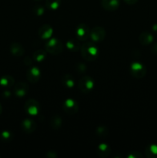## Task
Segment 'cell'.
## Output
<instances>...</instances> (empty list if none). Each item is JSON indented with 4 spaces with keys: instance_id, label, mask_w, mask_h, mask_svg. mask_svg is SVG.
Wrapping results in <instances>:
<instances>
[{
    "instance_id": "6da1fadb",
    "label": "cell",
    "mask_w": 157,
    "mask_h": 158,
    "mask_svg": "<svg viewBox=\"0 0 157 158\" xmlns=\"http://www.w3.org/2000/svg\"><path fill=\"white\" fill-rule=\"evenodd\" d=\"M82 56L87 61H94L98 57L99 50L93 42H86L80 48Z\"/></svg>"
},
{
    "instance_id": "7a4b0ae2",
    "label": "cell",
    "mask_w": 157,
    "mask_h": 158,
    "mask_svg": "<svg viewBox=\"0 0 157 158\" xmlns=\"http://www.w3.org/2000/svg\"><path fill=\"white\" fill-rule=\"evenodd\" d=\"M45 46H46V51L51 54L58 55V54L62 53V52L63 51L62 43L58 39L53 38L48 40Z\"/></svg>"
},
{
    "instance_id": "3957f363",
    "label": "cell",
    "mask_w": 157,
    "mask_h": 158,
    "mask_svg": "<svg viewBox=\"0 0 157 158\" xmlns=\"http://www.w3.org/2000/svg\"><path fill=\"white\" fill-rule=\"evenodd\" d=\"M94 80L93 79L89 76H85V77H82L78 81V86L81 92L84 93V94H87L90 91L92 90L94 87Z\"/></svg>"
},
{
    "instance_id": "277c9868",
    "label": "cell",
    "mask_w": 157,
    "mask_h": 158,
    "mask_svg": "<svg viewBox=\"0 0 157 158\" xmlns=\"http://www.w3.org/2000/svg\"><path fill=\"white\" fill-rule=\"evenodd\" d=\"M25 110L28 114L31 116L38 115L40 112V105L38 101L33 99L27 100L24 105Z\"/></svg>"
},
{
    "instance_id": "5b68a950",
    "label": "cell",
    "mask_w": 157,
    "mask_h": 158,
    "mask_svg": "<svg viewBox=\"0 0 157 158\" xmlns=\"http://www.w3.org/2000/svg\"><path fill=\"white\" fill-rule=\"evenodd\" d=\"M130 72L135 78H143L146 73V69L142 63L139 62H134L131 64Z\"/></svg>"
},
{
    "instance_id": "8992f818",
    "label": "cell",
    "mask_w": 157,
    "mask_h": 158,
    "mask_svg": "<svg viewBox=\"0 0 157 158\" xmlns=\"http://www.w3.org/2000/svg\"><path fill=\"white\" fill-rule=\"evenodd\" d=\"M89 37L93 43H99L103 41L106 37V31L103 27L96 26L90 31Z\"/></svg>"
},
{
    "instance_id": "52a82bcc",
    "label": "cell",
    "mask_w": 157,
    "mask_h": 158,
    "mask_svg": "<svg viewBox=\"0 0 157 158\" xmlns=\"http://www.w3.org/2000/svg\"><path fill=\"white\" fill-rule=\"evenodd\" d=\"M62 107L65 112L69 115H73L78 112V105L75 100L69 98L65 100Z\"/></svg>"
},
{
    "instance_id": "ba28073f",
    "label": "cell",
    "mask_w": 157,
    "mask_h": 158,
    "mask_svg": "<svg viewBox=\"0 0 157 158\" xmlns=\"http://www.w3.org/2000/svg\"><path fill=\"white\" fill-rule=\"evenodd\" d=\"M76 36L80 41H86L90 35V29L85 23H81L76 29Z\"/></svg>"
},
{
    "instance_id": "9c48e42d",
    "label": "cell",
    "mask_w": 157,
    "mask_h": 158,
    "mask_svg": "<svg viewBox=\"0 0 157 158\" xmlns=\"http://www.w3.org/2000/svg\"><path fill=\"white\" fill-rule=\"evenodd\" d=\"M26 77L27 80H29L30 83H35L39 80L40 77H41V72L40 69L38 67L35 66H32L31 67L29 70L26 73Z\"/></svg>"
},
{
    "instance_id": "30bf717a",
    "label": "cell",
    "mask_w": 157,
    "mask_h": 158,
    "mask_svg": "<svg viewBox=\"0 0 157 158\" xmlns=\"http://www.w3.org/2000/svg\"><path fill=\"white\" fill-rule=\"evenodd\" d=\"M28 92H29V86L23 82L18 83L14 87V94L17 97H19V98L27 95Z\"/></svg>"
},
{
    "instance_id": "8fae6325",
    "label": "cell",
    "mask_w": 157,
    "mask_h": 158,
    "mask_svg": "<svg viewBox=\"0 0 157 158\" xmlns=\"http://www.w3.org/2000/svg\"><path fill=\"white\" fill-rule=\"evenodd\" d=\"M36 123L34 120L31 119H26L21 123V127L22 131L26 134H32L36 129Z\"/></svg>"
},
{
    "instance_id": "7c38bea8",
    "label": "cell",
    "mask_w": 157,
    "mask_h": 158,
    "mask_svg": "<svg viewBox=\"0 0 157 158\" xmlns=\"http://www.w3.org/2000/svg\"><path fill=\"white\" fill-rule=\"evenodd\" d=\"M119 0H101V5L106 11H115L119 6Z\"/></svg>"
},
{
    "instance_id": "4fadbf2b",
    "label": "cell",
    "mask_w": 157,
    "mask_h": 158,
    "mask_svg": "<svg viewBox=\"0 0 157 158\" xmlns=\"http://www.w3.org/2000/svg\"><path fill=\"white\" fill-rule=\"evenodd\" d=\"M53 32V29L49 25L45 24L40 27L38 30V35L42 40H48L50 38Z\"/></svg>"
},
{
    "instance_id": "5bb4252c",
    "label": "cell",
    "mask_w": 157,
    "mask_h": 158,
    "mask_svg": "<svg viewBox=\"0 0 157 158\" xmlns=\"http://www.w3.org/2000/svg\"><path fill=\"white\" fill-rule=\"evenodd\" d=\"M10 52L13 56L17 57L22 56L24 54V48L20 43L14 42L10 46Z\"/></svg>"
},
{
    "instance_id": "9a60e30c",
    "label": "cell",
    "mask_w": 157,
    "mask_h": 158,
    "mask_svg": "<svg viewBox=\"0 0 157 158\" xmlns=\"http://www.w3.org/2000/svg\"><path fill=\"white\" fill-rule=\"evenodd\" d=\"M111 149L106 143H101L97 148V154L100 157H107L110 154Z\"/></svg>"
},
{
    "instance_id": "2e32d148",
    "label": "cell",
    "mask_w": 157,
    "mask_h": 158,
    "mask_svg": "<svg viewBox=\"0 0 157 158\" xmlns=\"http://www.w3.org/2000/svg\"><path fill=\"white\" fill-rule=\"evenodd\" d=\"M15 84V80L12 77L9 75L3 76L0 78V85L3 87L9 88L12 87Z\"/></svg>"
},
{
    "instance_id": "e0dca14e",
    "label": "cell",
    "mask_w": 157,
    "mask_h": 158,
    "mask_svg": "<svg viewBox=\"0 0 157 158\" xmlns=\"http://www.w3.org/2000/svg\"><path fill=\"white\" fill-rule=\"evenodd\" d=\"M62 83L63 86L68 89H71L75 85V81H74V78L72 75L70 74H65L62 78Z\"/></svg>"
},
{
    "instance_id": "ac0fdd59",
    "label": "cell",
    "mask_w": 157,
    "mask_h": 158,
    "mask_svg": "<svg viewBox=\"0 0 157 158\" xmlns=\"http://www.w3.org/2000/svg\"><path fill=\"white\" fill-rule=\"evenodd\" d=\"M139 40L140 43L143 46H147V45L150 44L152 41H153V36L151 33L149 32H143L141 35H139Z\"/></svg>"
},
{
    "instance_id": "d6986e66",
    "label": "cell",
    "mask_w": 157,
    "mask_h": 158,
    "mask_svg": "<svg viewBox=\"0 0 157 158\" xmlns=\"http://www.w3.org/2000/svg\"><path fill=\"white\" fill-rule=\"evenodd\" d=\"M66 47L72 52H76L81 48L79 43L75 40H70L66 43Z\"/></svg>"
},
{
    "instance_id": "ffe728a7",
    "label": "cell",
    "mask_w": 157,
    "mask_h": 158,
    "mask_svg": "<svg viewBox=\"0 0 157 158\" xmlns=\"http://www.w3.org/2000/svg\"><path fill=\"white\" fill-rule=\"evenodd\" d=\"M62 118L58 115L53 116L50 120L51 127L55 130L59 129V128L62 127Z\"/></svg>"
},
{
    "instance_id": "44dd1931",
    "label": "cell",
    "mask_w": 157,
    "mask_h": 158,
    "mask_svg": "<svg viewBox=\"0 0 157 158\" xmlns=\"http://www.w3.org/2000/svg\"><path fill=\"white\" fill-rule=\"evenodd\" d=\"M61 5V0H46V6L50 10H56Z\"/></svg>"
},
{
    "instance_id": "7402d4cb",
    "label": "cell",
    "mask_w": 157,
    "mask_h": 158,
    "mask_svg": "<svg viewBox=\"0 0 157 158\" xmlns=\"http://www.w3.org/2000/svg\"><path fill=\"white\" fill-rule=\"evenodd\" d=\"M146 156L149 158L157 157V145H149L146 149Z\"/></svg>"
},
{
    "instance_id": "603a6c76",
    "label": "cell",
    "mask_w": 157,
    "mask_h": 158,
    "mask_svg": "<svg viewBox=\"0 0 157 158\" xmlns=\"http://www.w3.org/2000/svg\"><path fill=\"white\" fill-rule=\"evenodd\" d=\"M46 52L43 49H38L33 54V59L37 62H42L46 59Z\"/></svg>"
},
{
    "instance_id": "cb8c5ba5",
    "label": "cell",
    "mask_w": 157,
    "mask_h": 158,
    "mask_svg": "<svg viewBox=\"0 0 157 158\" xmlns=\"http://www.w3.org/2000/svg\"><path fill=\"white\" fill-rule=\"evenodd\" d=\"M96 134L100 137H105L108 135V129L105 126H99L96 129Z\"/></svg>"
},
{
    "instance_id": "d4e9b609",
    "label": "cell",
    "mask_w": 157,
    "mask_h": 158,
    "mask_svg": "<svg viewBox=\"0 0 157 158\" xmlns=\"http://www.w3.org/2000/svg\"><path fill=\"white\" fill-rule=\"evenodd\" d=\"M0 138L3 141H9L12 139V134L8 131H5L0 134Z\"/></svg>"
},
{
    "instance_id": "484cf974",
    "label": "cell",
    "mask_w": 157,
    "mask_h": 158,
    "mask_svg": "<svg viewBox=\"0 0 157 158\" xmlns=\"http://www.w3.org/2000/svg\"><path fill=\"white\" fill-rule=\"evenodd\" d=\"M34 10V12H35V14L36 15H38V16H40V15H42L43 13H44V8L42 7V6H36L34 7L33 9Z\"/></svg>"
},
{
    "instance_id": "4316f807",
    "label": "cell",
    "mask_w": 157,
    "mask_h": 158,
    "mask_svg": "<svg viewBox=\"0 0 157 158\" xmlns=\"http://www.w3.org/2000/svg\"><path fill=\"white\" fill-rule=\"evenodd\" d=\"M76 69L78 73H83L86 70V65H84L83 63H78L76 66Z\"/></svg>"
},
{
    "instance_id": "83f0119b",
    "label": "cell",
    "mask_w": 157,
    "mask_h": 158,
    "mask_svg": "<svg viewBox=\"0 0 157 158\" xmlns=\"http://www.w3.org/2000/svg\"><path fill=\"white\" fill-rule=\"evenodd\" d=\"M128 157H130V158H139V157H143V155L141 154H139V152H131L130 154L127 156Z\"/></svg>"
},
{
    "instance_id": "f1b7e54d",
    "label": "cell",
    "mask_w": 157,
    "mask_h": 158,
    "mask_svg": "<svg viewBox=\"0 0 157 158\" xmlns=\"http://www.w3.org/2000/svg\"><path fill=\"white\" fill-rule=\"evenodd\" d=\"M124 2L128 5H134L138 2V0H124Z\"/></svg>"
},
{
    "instance_id": "f546056e",
    "label": "cell",
    "mask_w": 157,
    "mask_h": 158,
    "mask_svg": "<svg viewBox=\"0 0 157 158\" xmlns=\"http://www.w3.org/2000/svg\"><path fill=\"white\" fill-rule=\"evenodd\" d=\"M152 52H153V53L157 54V43H155V44L153 46H152Z\"/></svg>"
},
{
    "instance_id": "4dcf8cb0",
    "label": "cell",
    "mask_w": 157,
    "mask_h": 158,
    "mask_svg": "<svg viewBox=\"0 0 157 158\" xmlns=\"http://www.w3.org/2000/svg\"><path fill=\"white\" fill-rule=\"evenodd\" d=\"M9 95H10V94H9V92H8V91H6V92L4 93V96L6 97H9Z\"/></svg>"
},
{
    "instance_id": "1f68e13d",
    "label": "cell",
    "mask_w": 157,
    "mask_h": 158,
    "mask_svg": "<svg viewBox=\"0 0 157 158\" xmlns=\"http://www.w3.org/2000/svg\"><path fill=\"white\" fill-rule=\"evenodd\" d=\"M2 112V105L0 104V115H1Z\"/></svg>"
},
{
    "instance_id": "d6a6232c",
    "label": "cell",
    "mask_w": 157,
    "mask_h": 158,
    "mask_svg": "<svg viewBox=\"0 0 157 158\" xmlns=\"http://www.w3.org/2000/svg\"><path fill=\"white\" fill-rule=\"evenodd\" d=\"M35 1H41V0H35Z\"/></svg>"
}]
</instances>
